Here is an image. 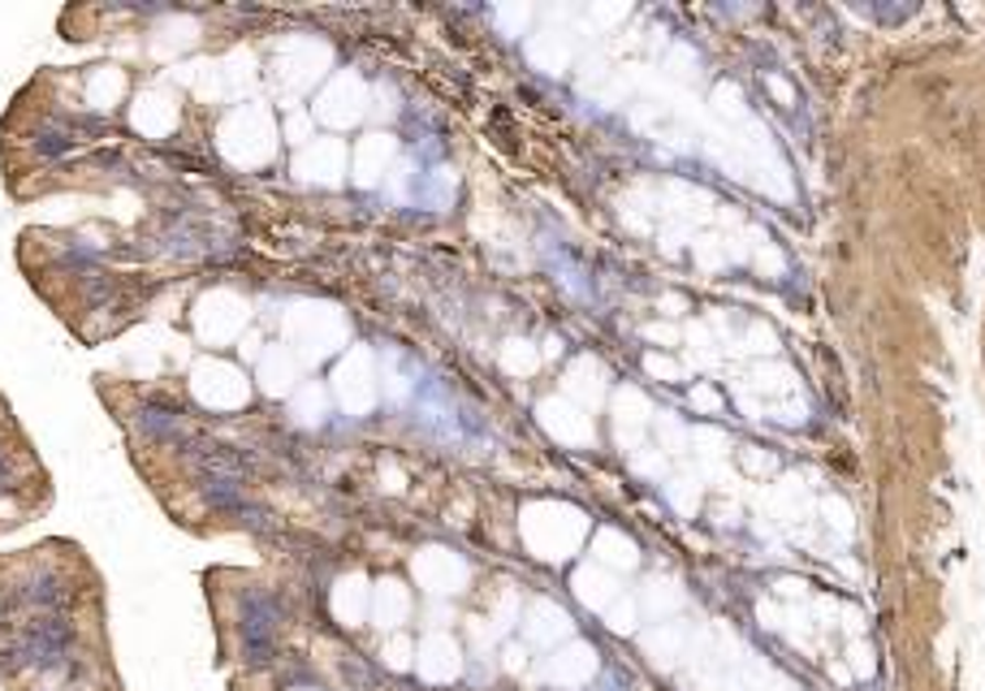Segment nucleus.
I'll list each match as a JSON object with an SVG mask.
<instances>
[{"instance_id": "obj_1", "label": "nucleus", "mask_w": 985, "mask_h": 691, "mask_svg": "<svg viewBox=\"0 0 985 691\" xmlns=\"http://www.w3.org/2000/svg\"><path fill=\"white\" fill-rule=\"evenodd\" d=\"M518 532L540 562H567L588 536V514L567 501H532L518 514Z\"/></svg>"}, {"instance_id": "obj_2", "label": "nucleus", "mask_w": 985, "mask_h": 691, "mask_svg": "<svg viewBox=\"0 0 985 691\" xmlns=\"http://www.w3.org/2000/svg\"><path fill=\"white\" fill-rule=\"evenodd\" d=\"M216 148L238 169H259L277 151V121L264 104H238L216 126Z\"/></svg>"}, {"instance_id": "obj_3", "label": "nucleus", "mask_w": 985, "mask_h": 691, "mask_svg": "<svg viewBox=\"0 0 985 691\" xmlns=\"http://www.w3.org/2000/svg\"><path fill=\"white\" fill-rule=\"evenodd\" d=\"M351 338V325L329 302H295L286 311V342L299 354V363H324L333 350H342Z\"/></svg>"}, {"instance_id": "obj_4", "label": "nucleus", "mask_w": 985, "mask_h": 691, "mask_svg": "<svg viewBox=\"0 0 985 691\" xmlns=\"http://www.w3.org/2000/svg\"><path fill=\"white\" fill-rule=\"evenodd\" d=\"M191 394L207 411H243L251 397V381L243 368H234L225 359H200L191 368Z\"/></svg>"}, {"instance_id": "obj_5", "label": "nucleus", "mask_w": 985, "mask_h": 691, "mask_svg": "<svg viewBox=\"0 0 985 691\" xmlns=\"http://www.w3.org/2000/svg\"><path fill=\"white\" fill-rule=\"evenodd\" d=\"M251 325V302L234 290H207L200 302H195V329L207 346H229L243 342Z\"/></svg>"}, {"instance_id": "obj_6", "label": "nucleus", "mask_w": 985, "mask_h": 691, "mask_svg": "<svg viewBox=\"0 0 985 691\" xmlns=\"http://www.w3.org/2000/svg\"><path fill=\"white\" fill-rule=\"evenodd\" d=\"M329 65H333V52L329 44H315V40H290L286 49L277 52V61H272V78H277V87L281 92H290V96H299V92H311L324 74H329Z\"/></svg>"}, {"instance_id": "obj_7", "label": "nucleus", "mask_w": 985, "mask_h": 691, "mask_svg": "<svg viewBox=\"0 0 985 691\" xmlns=\"http://www.w3.org/2000/svg\"><path fill=\"white\" fill-rule=\"evenodd\" d=\"M311 117H320V121L333 126V130H351V126H360L363 117H367V87H363L360 74H351V70L333 74V78L324 83V92L315 96V104H311Z\"/></svg>"}, {"instance_id": "obj_8", "label": "nucleus", "mask_w": 985, "mask_h": 691, "mask_svg": "<svg viewBox=\"0 0 985 691\" xmlns=\"http://www.w3.org/2000/svg\"><path fill=\"white\" fill-rule=\"evenodd\" d=\"M333 394H338V402H342L351 415H367V411L376 406V397H381V372H376V359H372L367 346H355V350L338 363V372H333Z\"/></svg>"}, {"instance_id": "obj_9", "label": "nucleus", "mask_w": 985, "mask_h": 691, "mask_svg": "<svg viewBox=\"0 0 985 691\" xmlns=\"http://www.w3.org/2000/svg\"><path fill=\"white\" fill-rule=\"evenodd\" d=\"M411 575L428 596H459L471 580V566L446 544H424L411 557Z\"/></svg>"}, {"instance_id": "obj_10", "label": "nucleus", "mask_w": 985, "mask_h": 691, "mask_svg": "<svg viewBox=\"0 0 985 691\" xmlns=\"http://www.w3.org/2000/svg\"><path fill=\"white\" fill-rule=\"evenodd\" d=\"M295 173L308 187H342L351 173V148L342 139H311L295 160Z\"/></svg>"}, {"instance_id": "obj_11", "label": "nucleus", "mask_w": 985, "mask_h": 691, "mask_svg": "<svg viewBox=\"0 0 985 691\" xmlns=\"http://www.w3.org/2000/svg\"><path fill=\"white\" fill-rule=\"evenodd\" d=\"M536 419H540V428H545L554 442H563V445H592V442H597L592 415H588L579 402H570V397H545V402L536 406Z\"/></svg>"}, {"instance_id": "obj_12", "label": "nucleus", "mask_w": 985, "mask_h": 691, "mask_svg": "<svg viewBox=\"0 0 985 691\" xmlns=\"http://www.w3.org/2000/svg\"><path fill=\"white\" fill-rule=\"evenodd\" d=\"M540 674H545V683H554L563 691L588 688L597 679V648L583 640H567L563 648H554V657L545 661Z\"/></svg>"}, {"instance_id": "obj_13", "label": "nucleus", "mask_w": 985, "mask_h": 691, "mask_svg": "<svg viewBox=\"0 0 985 691\" xmlns=\"http://www.w3.org/2000/svg\"><path fill=\"white\" fill-rule=\"evenodd\" d=\"M394 156H398V139H394V135H385V130H376V135H363L360 143L351 148V182H355V187H363V191L381 187V182L389 178V164H394Z\"/></svg>"}, {"instance_id": "obj_14", "label": "nucleus", "mask_w": 985, "mask_h": 691, "mask_svg": "<svg viewBox=\"0 0 985 691\" xmlns=\"http://www.w3.org/2000/svg\"><path fill=\"white\" fill-rule=\"evenodd\" d=\"M415 670H419L424 683H454L463 674V648H459L454 636L432 631L415 648Z\"/></svg>"}, {"instance_id": "obj_15", "label": "nucleus", "mask_w": 985, "mask_h": 691, "mask_svg": "<svg viewBox=\"0 0 985 691\" xmlns=\"http://www.w3.org/2000/svg\"><path fill=\"white\" fill-rule=\"evenodd\" d=\"M256 381L268 397H295L299 394V354L290 346H268L256 363Z\"/></svg>"}, {"instance_id": "obj_16", "label": "nucleus", "mask_w": 985, "mask_h": 691, "mask_svg": "<svg viewBox=\"0 0 985 691\" xmlns=\"http://www.w3.org/2000/svg\"><path fill=\"white\" fill-rule=\"evenodd\" d=\"M178 117H182V108H178V99L169 96V92H143V96L135 99L130 126L143 139H169L178 130Z\"/></svg>"}, {"instance_id": "obj_17", "label": "nucleus", "mask_w": 985, "mask_h": 691, "mask_svg": "<svg viewBox=\"0 0 985 691\" xmlns=\"http://www.w3.org/2000/svg\"><path fill=\"white\" fill-rule=\"evenodd\" d=\"M518 623H523L527 644H536V648H558L570 640V614L554 600H532Z\"/></svg>"}, {"instance_id": "obj_18", "label": "nucleus", "mask_w": 985, "mask_h": 691, "mask_svg": "<svg viewBox=\"0 0 985 691\" xmlns=\"http://www.w3.org/2000/svg\"><path fill=\"white\" fill-rule=\"evenodd\" d=\"M329 609H333V618H338L342 627H363V623L372 618V584L363 580L360 571L342 575V580L333 584V593H329Z\"/></svg>"}, {"instance_id": "obj_19", "label": "nucleus", "mask_w": 985, "mask_h": 691, "mask_svg": "<svg viewBox=\"0 0 985 691\" xmlns=\"http://www.w3.org/2000/svg\"><path fill=\"white\" fill-rule=\"evenodd\" d=\"M411 618V593L403 580H381L372 588V623L381 631H398L403 623Z\"/></svg>"}, {"instance_id": "obj_20", "label": "nucleus", "mask_w": 985, "mask_h": 691, "mask_svg": "<svg viewBox=\"0 0 985 691\" xmlns=\"http://www.w3.org/2000/svg\"><path fill=\"white\" fill-rule=\"evenodd\" d=\"M570 588H575V596H579L588 609H597V614H606V609H610V605L622 596L614 571H606V566H597V562L579 566V571H575V580H570Z\"/></svg>"}, {"instance_id": "obj_21", "label": "nucleus", "mask_w": 985, "mask_h": 691, "mask_svg": "<svg viewBox=\"0 0 985 691\" xmlns=\"http://www.w3.org/2000/svg\"><path fill=\"white\" fill-rule=\"evenodd\" d=\"M567 397L570 402H579V406H597V402L606 397V368H601L592 354H583V359L570 363Z\"/></svg>"}, {"instance_id": "obj_22", "label": "nucleus", "mask_w": 985, "mask_h": 691, "mask_svg": "<svg viewBox=\"0 0 985 691\" xmlns=\"http://www.w3.org/2000/svg\"><path fill=\"white\" fill-rule=\"evenodd\" d=\"M649 402L640 390H619L614 394V428H619V442L622 445H635L644 437V428H649Z\"/></svg>"}, {"instance_id": "obj_23", "label": "nucleus", "mask_w": 985, "mask_h": 691, "mask_svg": "<svg viewBox=\"0 0 985 691\" xmlns=\"http://www.w3.org/2000/svg\"><path fill=\"white\" fill-rule=\"evenodd\" d=\"M592 562L606 566V571H635V566H640V549H635L631 536H622V532H614V528H606V532L592 536Z\"/></svg>"}, {"instance_id": "obj_24", "label": "nucleus", "mask_w": 985, "mask_h": 691, "mask_svg": "<svg viewBox=\"0 0 985 691\" xmlns=\"http://www.w3.org/2000/svg\"><path fill=\"white\" fill-rule=\"evenodd\" d=\"M195 40H200L195 18H164L152 31V52L156 56H178V52L195 49Z\"/></svg>"}, {"instance_id": "obj_25", "label": "nucleus", "mask_w": 985, "mask_h": 691, "mask_svg": "<svg viewBox=\"0 0 985 691\" xmlns=\"http://www.w3.org/2000/svg\"><path fill=\"white\" fill-rule=\"evenodd\" d=\"M126 99V74L117 65H100L87 78V104L92 108H117Z\"/></svg>"}, {"instance_id": "obj_26", "label": "nucleus", "mask_w": 985, "mask_h": 691, "mask_svg": "<svg viewBox=\"0 0 985 691\" xmlns=\"http://www.w3.org/2000/svg\"><path fill=\"white\" fill-rule=\"evenodd\" d=\"M527 56L540 65V70H549V74H563L570 65V40L563 31H540L532 44H527Z\"/></svg>"}, {"instance_id": "obj_27", "label": "nucleus", "mask_w": 985, "mask_h": 691, "mask_svg": "<svg viewBox=\"0 0 985 691\" xmlns=\"http://www.w3.org/2000/svg\"><path fill=\"white\" fill-rule=\"evenodd\" d=\"M290 415H295V424H303V428H320L324 415H329V394H324L320 385H299V394L290 397Z\"/></svg>"}, {"instance_id": "obj_28", "label": "nucleus", "mask_w": 985, "mask_h": 691, "mask_svg": "<svg viewBox=\"0 0 985 691\" xmlns=\"http://www.w3.org/2000/svg\"><path fill=\"white\" fill-rule=\"evenodd\" d=\"M640 605H644V614H653V618H671L674 609L683 605V593H678V584L674 580H649L644 584V593H640Z\"/></svg>"}, {"instance_id": "obj_29", "label": "nucleus", "mask_w": 985, "mask_h": 691, "mask_svg": "<svg viewBox=\"0 0 985 691\" xmlns=\"http://www.w3.org/2000/svg\"><path fill=\"white\" fill-rule=\"evenodd\" d=\"M644 652L653 657V666H674L678 661V652H683V631L674 627V623H662V627H653L649 636H644Z\"/></svg>"}, {"instance_id": "obj_30", "label": "nucleus", "mask_w": 985, "mask_h": 691, "mask_svg": "<svg viewBox=\"0 0 985 691\" xmlns=\"http://www.w3.org/2000/svg\"><path fill=\"white\" fill-rule=\"evenodd\" d=\"M502 368L515 372V376H527V372L540 368V350H536L532 342H523V338H515V342L502 346Z\"/></svg>"}, {"instance_id": "obj_31", "label": "nucleus", "mask_w": 985, "mask_h": 691, "mask_svg": "<svg viewBox=\"0 0 985 691\" xmlns=\"http://www.w3.org/2000/svg\"><path fill=\"white\" fill-rule=\"evenodd\" d=\"M381 381H385V385H381V394L389 397V402H403V397H411V390H415V381H407V376L398 372V359H394V354L385 359V368H381Z\"/></svg>"}, {"instance_id": "obj_32", "label": "nucleus", "mask_w": 985, "mask_h": 691, "mask_svg": "<svg viewBox=\"0 0 985 691\" xmlns=\"http://www.w3.org/2000/svg\"><path fill=\"white\" fill-rule=\"evenodd\" d=\"M381 657H385V666H389V670H411V666H415V644L407 640V636H398V631H394V636L385 640V648H381Z\"/></svg>"}, {"instance_id": "obj_33", "label": "nucleus", "mask_w": 985, "mask_h": 691, "mask_svg": "<svg viewBox=\"0 0 985 691\" xmlns=\"http://www.w3.org/2000/svg\"><path fill=\"white\" fill-rule=\"evenodd\" d=\"M606 623L619 631V636H627V631H635V600H627V596H619L610 609H606Z\"/></svg>"}, {"instance_id": "obj_34", "label": "nucleus", "mask_w": 985, "mask_h": 691, "mask_svg": "<svg viewBox=\"0 0 985 691\" xmlns=\"http://www.w3.org/2000/svg\"><path fill=\"white\" fill-rule=\"evenodd\" d=\"M666 493H671V501L683 510V514H692V510H696V501H700V485H696V480H671V489H666Z\"/></svg>"}, {"instance_id": "obj_35", "label": "nucleus", "mask_w": 985, "mask_h": 691, "mask_svg": "<svg viewBox=\"0 0 985 691\" xmlns=\"http://www.w3.org/2000/svg\"><path fill=\"white\" fill-rule=\"evenodd\" d=\"M644 372L657 376V381H683V368L666 354H644Z\"/></svg>"}, {"instance_id": "obj_36", "label": "nucleus", "mask_w": 985, "mask_h": 691, "mask_svg": "<svg viewBox=\"0 0 985 691\" xmlns=\"http://www.w3.org/2000/svg\"><path fill=\"white\" fill-rule=\"evenodd\" d=\"M311 130H315V117H299V113H295V117H290V121H286V130H281V139H290V143H299V148H308L311 139H315V135H311Z\"/></svg>"}, {"instance_id": "obj_37", "label": "nucleus", "mask_w": 985, "mask_h": 691, "mask_svg": "<svg viewBox=\"0 0 985 691\" xmlns=\"http://www.w3.org/2000/svg\"><path fill=\"white\" fill-rule=\"evenodd\" d=\"M527 4H518V9H497V22H502V31L506 35H523V26H527Z\"/></svg>"}, {"instance_id": "obj_38", "label": "nucleus", "mask_w": 985, "mask_h": 691, "mask_svg": "<svg viewBox=\"0 0 985 691\" xmlns=\"http://www.w3.org/2000/svg\"><path fill=\"white\" fill-rule=\"evenodd\" d=\"M381 489H389V493H403V489H407V476H403V471H398L394 463H385V467H381Z\"/></svg>"}, {"instance_id": "obj_39", "label": "nucleus", "mask_w": 985, "mask_h": 691, "mask_svg": "<svg viewBox=\"0 0 985 691\" xmlns=\"http://www.w3.org/2000/svg\"><path fill=\"white\" fill-rule=\"evenodd\" d=\"M692 406H700V411H718V406H722V397L714 394L709 385H696V390H692Z\"/></svg>"}, {"instance_id": "obj_40", "label": "nucleus", "mask_w": 985, "mask_h": 691, "mask_svg": "<svg viewBox=\"0 0 985 691\" xmlns=\"http://www.w3.org/2000/svg\"><path fill=\"white\" fill-rule=\"evenodd\" d=\"M376 99H385V104H376L381 117H394V113H398V92H394V87H376Z\"/></svg>"}, {"instance_id": "obj_41", "label": "nucleus", "mask_w": 985, "mask_h": 691, "mask_svg": "<svg viewBox=\"0 0 985 691\" xmlns=\"http://www.w3.org/2000/svg\"><path fill=\"white\" fill-rule=\"evenodd\" d=\"M718 108H722L726 117H735L739 113V92L735 87H718Z\"/></svg>"}, {"instance_id": "obj_42", "label": "nucleus", "mask_w": 985, "mask_h": 691, "mask_svg": "<svg viewBox=\"0 0 985 691\" xmlns=\"http://www.w3.org/2000/svg\"><path fill=\"white\" fill-rule=\"evenodd\" d=\"M743 467H752V471H765V467H770V458H765V454H743Z\"/></svg>"}, {"instance_id": "obj_43", "label": "nucleus", "mask_w": 985, "mask_h": 691, "mask_svg": "<svg viewBox=\"0 0 985 691\" xmlns=\"http://www.w3.org/2000/svg\"><path fill=\"white\" fill-rule=\"evenodd\" d=\"M644 338H653V342H674V333H671V329H662V325L644 329Z\"/></svg>"}, {"instance_id": "obj_44", "label": "nucleus", "mask_w": 985, "mask_h": 691, "mask_svg": "<svg viewBox=\"0 0 985 691\" xmlns=\"http://www.w3.org/2000/svg\"><path fill=\"white\" fill-rule=\"evenodd\" d=\"M506 666H511V670H523V652H518V648L506 652Z\"/></svg>"}, {"instance_id": "obj_45", "label": "nucleus", "mask_w": 985, "mask_h": 691, "mask_svg": "<svg viewBox=\"0 0 985 691\" xmlns=\"http://www.w3.org/2000/svg\"><path fill=\"white\" fill-rule=\"evenodd\" d=\"M295 691H311V688H295Z\"/></svg>"}]
</instances>
